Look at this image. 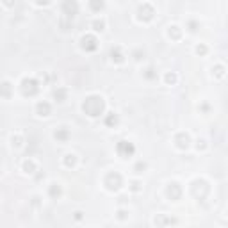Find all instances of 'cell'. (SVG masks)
I'll list each match as a JSON object with an SVG mask.
<instances>
[{
	"mask_svg": "<svg viewBox=\"0 0 228 228\" xmlns=\"http://www.w3.org/2000/svg\"><path fill=\"white\" fill-rule=\"evenodd\" d=\"M55 137H57V139H61V141H64V139L68 137V132H66V130H61V132H55Z\"/></svg>",
	"mask_w": 228,
	"mask_h": 228,
	"instance_id": "cell-2",
	"label": "cell"
},
{
	"mask_svg": "<svg viewBox=\"0 0 228 228\" xmlns=\"http://www.w3.org/2000/svg\"><path fill=\"white\" fill-rule=\"evenodd\" d=\"M38 111L39 112H45V116L50 114V105L48 103H38Z\"/></svg>",
	"mask_w": 228,
	"mask_h": 228,
	"instance_id": "cell-1",
	"label": "cell"
}]
</instances>
